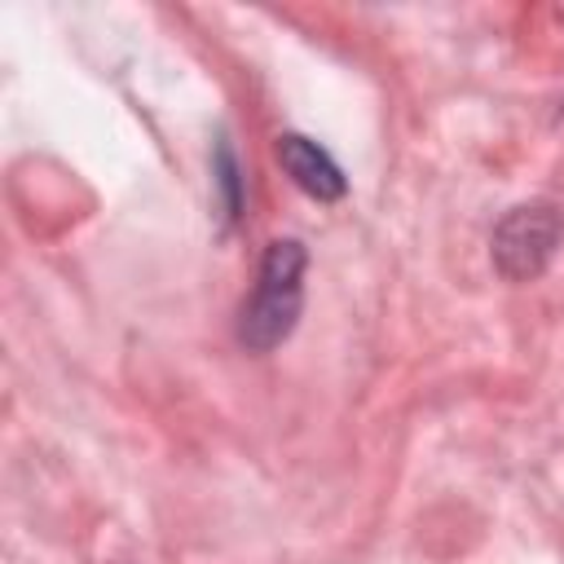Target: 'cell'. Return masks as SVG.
Wrapping results in <instances>:
<instances>
[{
	"instance_id": "1",
	"label": "cell",
	"mask_w": 564,
	"mask_h": 564,
	"mask_svg": "<svg viewBox=\"0 0 564 564\" xmlns=\"http://www.w3.org/2000/svg\"><path fill=\"white\" fill-rule=\"evenodd\" d=\"M308 251L300 238H273L260 256L256 286L238 313V344L247 352H273L300 322Z\"/></svg>"
},
{
	"instance_id": "2",
	"label": "cell",
	"mask_w": 564,
	"mask_h": 564,
	"mask_svg": "<svg viewBox=\"0 0 564 564\" xmlns=\"http://www.w3.org/2000/svg\"><path fill=\"white\" fill-rule=\"evenodd\" d=\"M560 242H564V203L551 198L520 203L494 229V264L502 269V278L529 282L551 264Z\"/></svg>"
},
{
	"instance_id": "3",
	"label": "cell",
	"mask_w": 564,
	"mask_h": 564,
	"mask_svg": "<svg viewBox=\"0 0 564 564\" xmlns=\"http://www.w3.org/2000/svg\"><path fill=\"white\" fill-rule=\"evenodd\" d=\"M278 163H282V172H286L308 198H317V203H339V198L348 194L344 167L330 159L326 145H317V141L304 137V132H282V137H278Z\"/></svg>"
},
{
	"instance_id": "4",
	"label": "cell",
	"mask_w": 564,
	"mask_h": 564,
	"mask_svg": "<svg viewBox=\"0 0 564 564\" xmlns=\"http://www.w3.org/2000/svg\"><path fill=\"white\" fill-rule=\"evenodd\" d=\"M212 172H216V189L225 198V216L234 220L238 207H242V176H238V159H234V145L220 137L216 145V159H212Z\"/></svg>"
}]
</instances>
